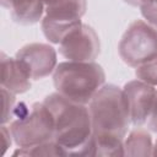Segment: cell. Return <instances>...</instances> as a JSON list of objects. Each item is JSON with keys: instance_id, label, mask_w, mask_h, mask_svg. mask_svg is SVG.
<instances>
[{"instance_id": "1", "label": "cell", "mask_w": 157, "mask_h": 157, "mask_svg": "<svg viewBox=\"0 0 157 157\" xmlns=\"http://www.w3.org/2000/svg\"><path fill=\"white\" fill-rule=\"evenodd\" d=\"M54 118V140L66 156H94V137L87 104L67 99L58 92L44 98Z\"/></svg>"}, {"instance_id": "2", "label": "cell", "mask_w": 157, "mask_h": 157, "mask_svg": "<svg viewBox=\"0 0 157 157\" xmlns=\"http://www.w3.org/2000/svg\"><path fill=\"white\" fill-rule=\"evenodd\" d=\"M87 105L94 139H125L131 123L120 87L114 83H104Z\"/></svg>"}, {"instance_id": "3", "label": "cell", "mask_w": 157, "mask_h": 157, "mask_svg": "<svg viewBox=\"0 0 157 157\" xmlns=\"http://www.w3.org/2000/svg\"><path fill=\"white\" fill-rule=\"evenodd\" d=\"M58 93L70 101L88 104L96 92L105 83V72L96 61H61L53 72Z\"/></svg>"}, {"instance_id": "4", "label": "cell", "mask_w": 157, "mask_h": 157, "mask_svg": "<svg viewBox=\"0 0 157 157\" xmlns=\"http://www.w3.org/2000/svg\"><path fill=\"white\" fill-rule=\"evenodd\" d=\"M13 142L18 147H31L54 140V118L44 102L15 105L12 120L9 123Z\"/></svg>"}, {"instance_id": "5", "label": "cell", "mask_w": 157, "mask_h": 157, "mask_svg": "<svg viewBox=\"0 0 157 157\" xmlns=\"http://www.w3.org/2000/svg\"><path fill=\"white\" fill-rule=\"evenodd\" d=\"M45 10L40 21L44 37L59 44L64 37L82 23L81 18L87 9V0H44Z\"/></svg>"}, {"instance_id": "6", "label": "cell", "mask_w": 157, "mask_h": 157, "mask_svg": "<svg viewBox=\"0 0 157 157\" xmlns=\"http://www.w3.org/2000/svg\"><path fill=\"white\" fill-rule=\"evenodd\" d=\"M120 59L137 67L157 55V28L145 20H135L125 29L118 44Z\"/></svg>"}, {"instance_id": "7", "label": "cell", "mask_w": 157, "mask_h": 157, "mask_svg": "<svg viewBox=\"0 0 157 157\" xmlns=\"http://www.w3.org/2000/svg\"><path fill=\"white\" fill-rule=\"evenodd\" d=\"M58 45L59 54L71 61H94L101 52L97 32L86 23L70 31Z\"/></svg>"}, {"instance_id": "8", "label": "cell", "mask_w": 157, "mask_h": 157, "mask_svg": "<svg viewBox=\"0 0 157 157\" xmlns=\"http://www.w3.org/2000/svg\"><path fill=\"white\" fill-rule=\"evenodd\" d=\"M123 94L130 123L142 126L147 123L157 98V87L142 80L135 78L124 85Z\"/></svg>"}, {"instance_id": "9", "label": "cell", "mask_w": 157, "mask_h": 157, "mask_svg": "<svg viewBox=\"0 0 157 157\" xmlns=\"http://www.w3.org/2000/svg\"><path fill=\"white\" fill-rule=\"evenodd\" d=\"M31 80H42L52 75L58 65L56 50L47 43H29L15 55Z\"/></svg>"}, {"instance_id": "10", "label": "cell", "mask_w": 157, "mask_h": 157, "mask_svg": "<svg viewBox=\"0 0 157 157\" xmlns=\"http://www.w3.org/2000/svg\"><path fill=\"white\" fill-rule=\"evenodd\" d=\"M1 87L15 94H21L31 88V77L16 58L1 53Z\"/></svg>"}, {"instance_id": "11", "label": "cell", "mask_w": 157, "mask_h": 157, "mask_svg": "<svg viewBox=\"0 0 157 157\" xmlns=\"http://www.w3.org/2000/svg\"><path fill=\"white\" fill-rule=\"evenodd\" d=\"M11 18L20 25H33L44 16V0H12L7 7Z\"/></svg>"}, {"instance_id": "12", "label": "cell", "mask_w": 157, "mask_h": 157, "mask_svg": "<svg viewBox=\"0 0 157 157\" xmlns=\"http://www.w3.org/2000/svg\"><path fill=\"white\" fill-rule=\"evenodd\" d=\"M153 141L151 134L141 128L136 126L130 130L124 139V156L130 157H146L152 156Z\"/></svg>"}, {"instance_id": "13", "label": "cell", "mask_w": 157, "mask_h": 157, "mask_svg": "<svg viewBox=\"0 0 157 157\" xmlns=\"http://www.w3.org/2000/svg\"><path fill=\"white\" fill-rule=\"evenodd\" d=\"M12 156H66L55 140L38 144L31 147H17Z\"/></svg>"}, {"instance_id": "14", "label": "cell", "mask_w": 157, "mask_h": 157, "mask_svg": "<svg viewBox=\"0 0 157 157\" xmlns=\"http://www.w3.org/2000/svg\"><path fill=\"white\" fill-rule=\"evenodd\" d=\"M136 78L142 80L150 85L157 87V55L151 60L137 66L135 70Z\"/></svg>"}, {"instance_id": "15", "label": "cell", "mask_w": 157, "mask_h": 157, "mask_svg": "<svg viewBox=\"0 0 157 157\" xmlns=\"http://www.w3.org/2000/svg\"><path fill=\"white\" fill-rule=\"evenodd\" d=\"M1 104H2L1 124H7L12 120V114L16 105V94L1 87Z\"/></svg>"}, {"instance_id": "16", "label": "cell", "mask_w": 157, "mask_h": 157, "mask_svg": "<svg viewBox=\"0 0 157 157\" xmlns=\"http://www.w3.org/2000/svg\"><path fill=\"white\" fill-rule=\"evenodd\" d=\"M142 18L157 28V0H145L140 5Z\"/></svg>"}, {"instance_id": "17", "label": "cell", "mask_w": 157, "mask_h": 157, "mask_svg": "<svg viewBox=\"0 0 157 157\" xmlns=\"http://www.w3.org/2000/svg\"><path fill=\"white\" fill-rule=\"evenodd\" d=\"M0 137H1V155H5L7 148L11 147V144L13 141V137L11 135L10 128L6 126V124H1V129H0Z\"/></svg>"}, {"instance_id": "18", "label": "cell", "mask_w": 157, "mask_h": 157, "mask_svg": "<svg viewBox=\"0 0 157 157\" xmlns=\"http://www.w3.org/2000/svg\"><path fill=\"white\" fill-rule=\"evenodd\" d=\"M147 126L151 131L156 132L157 134V98H156V103H155V107H153V110L147 120Z\"/></svg>"}, {"instance_id": "19", "label": "cell", "mask_w": 157, "mask_h": 157, "mask_svg": "<svg viewBox=\"0 0 157 157\" xmlns=\"http://www.w3.org/2000/svg\"><path fill=\"white\" fill-rule=\"evenodd\" d=\"M124 2H126V4H129V5H131V6H137V7H140V5L145 1V0H123Z\"/></svg>"}, {"instance_id": "20", "label": "cell", "mask_w": 157, "mask_h": 157, "mask_svg": "<svg viewBox=\"0 0 157 157\" xmlns=\"http://www.w3.org/2000/svg\"><path fill=\"white\" fill-rule=\"evenodd\" d=\"M152 156H157V140L153 142V148H152Z\"/></svg>"}, {"instance_id": "21", "label": "cell", "mask_w": 157, "mask_h": 157, "mask_svg": "<svg viewBox=\"0 0 157 157\" xmlns=\"http://www.w3.org/2000/svg\"><path fill=\"white\" fill-rule=\"evenodd\" d=\"M11 1H12V0H1V5H2L4 7H6V9H7V7H9V5L11 4Z\"/></svg>"}]
</instances>
